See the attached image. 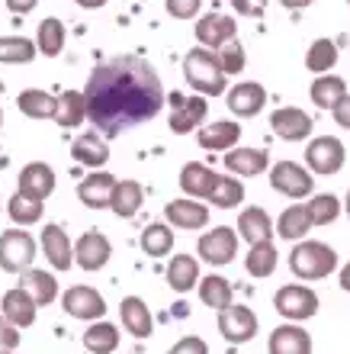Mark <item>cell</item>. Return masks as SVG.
<instances>
[{
	"label": "cell",
	"mask_w": 350,
	"mask_h": 354,
	"mask_svg": "<svg viewBox=\"0 0 350 354\" xmlns=\"http://www.w3.org/2000/svg\"><path fill=\"white\" fill-rule=\"evenodd\" d=\"M84 100H87V120L97 126L103 139H113L122 129L155 120L167 97L157 71L145 58L116 55L93 68L84 87Z\"/></svg>",
	"instance_id": "obj_1"
},
{
	"label": "cell",
	"mask_w": 350,
	"mask_h": 354,
	"mask_svg": "<svg viewBox=\"0 0 350 354\" xmlns=\"http://www.w3.org/2000/svg\"><path fill=\"white\" fill-rule=\"evenodd\" d=\"M184 77L186 84L193 87L196 93H203V97H222V91H225V71H222L215 52H209V48L186 52Z\"/></svg>",
	"instance_id": "obj_2"
},
{
	"label": "cell",
	"mask_w": 350,
	"mask_h": 354,
	"mask_svg": "<svg viewBox=\"0 0 350 354\" xmlns=\"http://www.w3.org/2000/svg\"><path fill=\"white\" fill-rule=\"evenodd\" d=\"M338 268V252L324 242H295L289 252V270L299 280H324Z\"/></svg>",
	"instance_id": "obj_3"
},
{
	"label": "cell",
	"mask_w": 350,
	"mask_h": 354,
	"mask_svg": "<svg viewBox=\"0 0 350 354\" xmlns=\"http://www.w3.org/2000/svg\"><path fill=\"white\" fill-rule=\"evenodd\" d=\"M273 309L289 322H305L318 313V293L305 283H286L273 297Z\"/></svg>",
	"instance_id": "obj_4"
},
{
	"label": "cell",
	"mask_w": 350,
	"mask_h": 354,
	"mask_svg": "<svg viewBox=\"0 0 350 354\" xmlns=\"http://www.w3.org/2000/svg\"><path fill=\"white\" fill-rule=\"evenodd\" d=\"M36 258V239L23 229H7L0 235V268L7 274H23L32 268Z\"/></svg>",
	"instance_id": "obj_5"
},
{
	"label": "cell",
	"mask_w": 350,
	"mask_h": 354,
	"mask_svg": "<svg viewBox=\"0 0 350 354\" xmlns=\"http://www.w3.org/2000/svg\"><path fill=\"white\" fill-rule=\"evenodd\" d=\"M270 187L277 194L289 196V200H302V196H312L315 177H312V171L295 165V161H277L270 168Z\"/></svg>",
	"instance_id": "obj_6"
},
{
	"label": "cell",
	"mask_w": 350,
	"mask_h": 354,
	"mask_svg": "<svg viewBox=\"0 0 350 354\" xmlns=\"http://www.w3.org/2000/svg\"><path fill=\"white\" fill-rule=\"evenodd\" d=\"M206 113H209V100H203V93L196 97L171 93V132L174 136H190V132L203 129Z\"/></svg>",
	"instance_id": "obj_7"
},
{
	"label": "cell",
	"mask_w": 350,
	"mask_h": 354,
	"mask_svg": "<svg viewBox=\"0 0 350 354\" xmlns=\"http://www.w3.org/2000/svg\"><path fill=\"white\" fill-rule=\"evenodd\" d=\"M344 158H347V151H344V142L334 139V136H318V139L309 142V149H305V165L312 174H338L344 168Z\"/></svg>",
	"instance_id": "obj_8"
},
{
	"label": "cell",
	"mask_w": 350,
	"mask_h": 354,
	"mask_svg": "<svg viewBox=\"0 0 350 354\" xmlns=\"http://www.w3.org/2000/svg\"><path fill=\"white\" fill-rule=\"evenodd\" d=\"M61 309H65L71 319H81V322H100L106 316V299L97 293L93 287H68L65 297H61Z\"/></svg>",
	"instance_id": "obj_9"
},
{
	"label": "cell",
	"mask_w": 350,
	"mask_h": 354,
	"mask_svg": "<svg viewBox=\"0 0 350 354\" xmlns=\"http://www.w3.org/2000/svg\"><path fill=\"white\" fill-rule=\"evenodd\" d=\"M196 252H200V258H203L206 264H212V268H222V264L235 261V254H238V232H231L229 225L209 229V232L200 239Z\"/></svg>",
	"instance_id": "obj_10"
},
{
	"label": "cell",
	"mask_w": 350,
	"mask_h": 354,
	"mask_svg": "<svg viewBox=\"0 0 350 354\" xmlns=\"http://www.w3.org/2000/svg\"><path fill=\"white\" fill-rule=\"evenodd\" d=\"M257 328H260V322L248 306H235V303H231L229 309L219 313V332L229 345H244V342H251V338L257 335Z\"/></svg>",
	"instance_id": "obj_11"
},
{
	"label": "cell",
	"mask_w": 350,
	"mask_h": 354,
	"mask_svg": "<svg viewBox=\"0 0 350 354\" xmlns=\"http://www.w3.org/2000/svg\"><path fill=\"white\" fill-rule=\"evenodd\" d=\"M55 190V171L48 168L46 161H29L26 168L17 177V194L29 196V200H42L46 203Z\"/></svg>",
	"instance_id": "obj_12"
},
{
	"label": "cell",
	"mask_w": 350,
	"mask_h": 354,
	"mask_svg": "<svg viewBox=\"0 0 350 354\" xmlns=\"http://www.w3.org/2000/svg\"><path fill=\"white\" fill-rule=\"evenodd\" d=\"M270 126H273V136H280L283 142H302L312 136V116L299 106H280L270 116Z\"/></svg>",
	"instance_id": "obj_13"
},
{
	"label": "cell",
	"mask_w": 350,
	"mask_h": 354,
	"mask_svg": "<svg viewBox=\"0 0 350 354\" xmlns=\"http://www.w3.org/2000/svg\"><path fill=\"white\" fill-rule=\"evenodd\" d=\"M113 258V245L103 232H84L74 245V264L84 270H100Z\"/></svg>",
	"instance_id": "obj_14"
},
{
	"label": "cell",
	"mask_w": 350,
	"mask_h": 354,
	"mask_svg": "<svg viewBox=\"0 0 350 354\" xmlns=\"http://www.w3.org/2000/svg\"><path fill=\"white\" fill-rule=\"evenodd\" d=\"M164 216L174 229L196 232V229H203V225L209 223V206L196 203L193 196H184V200H171V203L164 206Z\"/></svg>",
	"instance_id": "obj_15"
},
{
	"label": "cell",
	"mask_w": 350,
	"mask_h": 354,
	"mask_svg": "<svg viewBox=\"0 0 350 354\" xmlns=\"http://www.w3.org/2000/svg\"><path fill=\"white\" fill-rule=\"evenodd\" d=\"M229 110L235 113V116H244V120H251V116H257L264 106H267V91H264V84H257V81H241V84H235L229 91Z\"/></svg>",
	"instance_id": "obj_16"
},
{
	"label": "cell",
	"mask_w": 350,
	"mask_h": 354,
	"mask_svg": "<svg viewBox=\"0 0 350 354\" xmlns=\"http://www.w3.org/2000/svg\"><path fill=\"white\" fill-rule=\"evenodd\" d=\"M238 32V23L225 13H206L203 19H196V42L206 48H219L231 42Z\"/></svg>",
	"instance_id": "obj_17"
},
{
	"label": "cell",
	"mask_w": 350,
	"mask_h": 354,
	"mask_svg": "<svg viewBox=\"0 0 350 354\" xmlns=\"http://www.w3.org/2000/svg\"><path fill=\"white\" fill-rule=\"evenodd\" d=\"M116 177L106 174V171H93L90 177H84L81 184H77V196H81V203L87 209H106L113 200V190H116Z\"/></svg>",
	"instance_id": "obj_18"
},
{
	"label": "cell",
	"mask_w": 350,
	"mask_h": 354,
	"mask_svg": "<svg viewBox=\"0 0 350 354\" xmlns=\"http://www.w3.org/2000/svg\"><path fill=\"white\" fill-rule=\"evenodd\" d=\"M270 354H312V335L305 332L299 322H286L277 326L267 342Z\"/></svg>",
	"instance_id": "obj_19"
},
{
	"label": "cell",
	"mask_w": 350,
	"mask_h": 354,
	"mask_svg": "<svg viewBox=\"0 0 350 354\" xmlns=\"http://www.w3.org/2000/svg\"><path fill=\"white\" fill-rule=\"evenodd\" d=\"M0 313H3L17 328H29L32 322H36L39 303L29 297L23 287H13V290L3 293V299H0Z\"/></svg>",
	"instance_id": "obj_20"
},
{
	"label": "cell",
	"mask_w": 350,
	"mask_h": 354,
	"mask_svg": "<svg viewBox=\"0 0 350 354\" xmlns=\"http://www.w3.org/2000/svg\"><path fill=\"white\" fill-rule=\"evenodd\" d=\"M42 252L55 270H71L74 264V245L61 225H46L42 229Z\"/></svg>",
	"instance_id": "obj_21"
},
{
	"label": "cell",
	"mask_w": 350,
	"mask_h": 354,
	"mask_svg": "<svg viewBox=\"0 0 350 354\" xmlns=\"http://www.w3.org/2000/svg\"><path fill=\"white\" fill-rule=\"evenodd\" d=\"M196 142L206 151H231V149H238V142H241V126L231 120H219L196 132Z\"/></svg>",
	"instance_id": "obj_22"
},
{
	"label": "cell",
	"mask_w": 350,
	"mask_h": 354,
	"mask_svg": "<svg viewBox=\"0 0 350 354\" xmlns=\"http://www.w3.org/2000/svg\"><path fill=\"white\" fill-rule=\"evenodd\" d=\"M119 319H122V328L135 338H148L155 332V319H151V309L142 297H126L119 303Z\"/></svg>",
	"instance_id": "obj_23"
},
{
	"label": "cell",
	"mask_w": 350,
	"mask_h": 354,
	"mask_svg": "<svg viewBox=\"0 0 350 354\" xmlns=\"http://www.w3.org/2000/svg\"><path fill=\"white\" fill-rule=\"evenodd\" d=\"M215 184H219V174L212 168H206V165H200V161H190L180 171V190L186 196H193V200H209Z\"/></svg>",
	"instance_id": "obj_24"
},
{
	"label": "cell",
	"mask_w": 350,
	"mask_h": 354,
	"mask_svg": "<svg viewBox=\"0 0 350 354\" xmlns=\"http://www.w3.org/2000/svg\"><path fill=\"white\" fill-rule=\"evenodd\" d=\"M71 158L77 161V165H84V168H103L106 161H110V149H106V142H103L100 132H84V136H77L71 145Z\"/></svg>",
	"instance_id": "obj_25"
},
{
	"label": "cell",
	"mask_w": 350,
	"mask_h": 354,
	"mask_svg": "<svg viewBox=\"0 0 350 354\" xmlns=\"http://www.w3.org/2000/svg\"><path fill=\"white\" fill-rule=\"evenodd\" d=\"M225 168L235 177H257L270 168V155L264 149H231L225 151Z\"/></svg>",
	"instance_id": "obj_26"
},
{
	"label": "cell",
	"mask_w": 350,
	"mask_h": 354,
	"mask_svg": "<svg viewBox=\"0 0 350 354\" xmlns=\"http://www.w3.org/2000/svg\"><path fill=\"white\" fill-rule=\"evenodd\" d=\"M238 235L248 245L270 242V235H273V223H270L267 209H260V206H248V209H241V216H238Z\"/></svg>",
	"instance_id": "obj_27"
},
{
	"label": "cell",
	"mask_w": 350,
	"mask_h": 354,
	"mask_svg": "<svg viewBox=\"0 0 350 354\" xmlns=\"http://www.w3.org/2000/svg\"><path fill=\"white\" fill-rule=\"evenodd\" d=\"M200 261H196L193 254H174L171 264H167V283L171 290L177 293H190V290L200 283Z\"/></svg>",
	"instance_id": "obj_28"
},
{
	"label": "cell",
	"mask_w": 350,
	"mask_h": 354,
	"mask_svg": "<svg viewBox=\"0 0 350 354\" xmlns=\"http://www.w3.org/2000/svg\"><path fill=\"white\" fill-rule=\"evenodd\" d=\"M17 106L23 116H29V120H55L58 113V97H52V93L39 91V87H29V91H23L17 97Z\"/></svg>",
	"instance_id": "obj_29"
},
{
	"label": "cell",
	"mask_w": 350,
	"mask_h": 354,
	"mask_svg": "<svg viewBox=\"0 0 350 354\" xmlns=\"http://www.w3.org/2000/svg\"><path fill=\"white\" fill-rule=\"evenodd\" d=\"M309 229H312V216H309V206L305 203L286 206L283 213H280V219H277V232H280V239H286V242H299V239H305Z\"/></svg>",
	"instance_id": "obj_30"
},
{
	"label": "cell",
	"mask_w": 350,
	"mask_h": 354,
	"mask_svg": "<svg viewBox=\"0 0 350 354\" xmlns=\"http://www.w3.org/2000/svg\"><path fill=\"white\" fill-rule=\"evenodd\" d=\"M309 97H312L315 106L334 110V106L347 97V84H344V77H338V75H318L312 81V87H309Z\"/></svg>",
	"instance_id": "obj_31"
},
{
	"label": "cell",
	"mask_w": 350,
	"mask_h": 354,
	"mask_svg": "<svg viewBox=\"0 0 350 354\" xmlns=\"http://www.w3.org/2000/svg\"><path fill=\"white\" fill-rule=\"evenodd\" d=\"M145 203V190H142L139 180H119L116 190H113V200H110V209L119 219H132V216L142 209Z\"/></svg>",
	"instance_id": "obj_32"
},
{
	"label": "cell",
	"mask_w": 350,
	"mask_h": 354,
	"mask_svg": "<svg viewBox=\"0 0 350 354\" xmlns=\"http://www.w3.org/2000/svg\"><path fill=\"white\" fill-rule=\"evenodd\" d=\"M19 287L26 290V293L36 299L39 306H48V303H55V299H58V280L52 277L48 270H36V268L23 270Z\"/></svg>",
	"instance_id": "obj_33"
},
{
	"label": "cell",
	"mask_w": 350,
	"mask_h": 354,
	"mask_svg": "<svg viewBox=\"0 0 350 354\" xmlns=\"http://www.w3.org/2000/svg\"><path fill=\"white\" fill-rule=\"evenodd\" d=\"M200 299H203V306L222 313V309H229L235 303V290H231V283L225 277L209 274V277L200 280Z\"/></svg>",
	"instance_id": "obj_34"
},
{
	"label": "cell",
	"mask_w": 350,
	"mask_h": 354,
	"mask_svg": "<svg viewBox=\"0 0 350 354\" xmlns=\"http://www.w3.org/2000/svg\"><path fill=\"white\" fill-rule=\"evenodd\" d=\"M39 46L26 36H0V65H29L36 62Z\"/></svg>",
	"instance_id": "obj_35"
},
{
	"label": "cell",
	"mask_w": 350,
	"mask_h": 354,
	"mask_svg": "<svg viewBox=\"0 0 350 354\" xmlns=\"http://www.w3.org/2000/svg\"><path fill=\"white\" fill-rule=\"evenodd\" d=\"M87 120V100H84V91H65L58 97V113L55 122L61 129H74Z\"/></svg>",
	"instance_id": "obj_36"
},
{
	"label": "cell",
	"mask_w": 350,
	"mask_h": 354,
	"mask_svg": "<svg viewBox=\"0 0 350 354\" xmlns=\"http://www.w3.org/2000/svg\"><path fill=\"white\" fill-rule=\"evenodd\" d=\"M244 268H248L251 277H270L277 270V245L273 242H257L248 248V258H244Z\"/></svg>",
	"instance_id": "obj_37"
},
{
	"label": "cell",
	"mask_w": 350,
	"mask_h": 354,
	"mask_svg": "<svg viewBox=\"0 0 350 354\" xmlns=\"http://www.w3.org/2000/svg\"><path fill=\"white\" fill-rule=\"evenodd\" d=\"M36 46L46 58H58L61 48H65V23L55 17L42 19V23H39V32H36Z\"/></svg>",
	"instance_id": "obj_38"
},
{
	"label": "cell",
	"mask_w": 350,
	"mask_h": 354,
	"mask_svg": "<svg viewBox=\"0 0 350 354\" xmlns=\"http://www.w3.org/2000/svg\"><path fill=\"white\" fill-rule=\"evenodd\" d=\"M84 348L90 354H113L119 348V328L110 326V322H93L84 332Z\"/></svg>",
	"instance_id": "obj_39"
},
{
	"label": "cell",
	"mask_w": 350,
	"mask_h": 354,
	"mask_svg": "<svg viewBox=\"0 0 350 354\" xmlns=\"http://www.w3.org/2000/svg\"><path fill=\"white\" fill-rule=\"evenodd\" d=\"M334 65H338V46L331 39H315L309 52H305V68L312 75H328Z\"/></svg>",
	"instance_id": "obj_40"
},
{
	"label": "cell",
	"mask_w": 350,
	"mask_h": 354,
	"mask_svg": "<svg viewBox=\"0 0 350 354\" xmlns=\"http://www.w3.org/2000/svg\"><path fill=\"white\" fill-rule=\"evenodd\" d=\"M171 248H174V232H171V225L155 223L142 232V252L151 254V258H164V254H171Z\"/></svg>",
	"instance_id": "obj_41"
},
{
	"label": "cell",
	"mask_w": 350,
	"mask_h": 354,
	"mask_svg": "<svg viewBox=\"0 0 350 354\" xmlns=\"http://www.w3.org/2000/svg\"><path fill=\"white\" fill-rule=\"evenodd\" d=\"M7 213L17 225H36L39 219H42V213H46V203H42V200H29V196H23V194H13L10 196Z\"/></svg>",
	"instance_id": "obj_42"
},
{
	"label": "cell",
	"mask_w": 350,
	"mask_h": 354,
	"mask_svg": "<svg viewBox=\"0 0 350 354\" xmlns=\"http://www.w3.org/2000/svg\"><path fill=\"white\" fill-rule=\"evenodd\" d=\"M309 216H312V225H331L338 216H341V200L334 194H315L309 200Z\"/></svg>",
	"instance_id": "obj_43"
},
{
	"label": "cell",
	"mask_w": 350,
	"mask_h": 354,
	"mask_svg": "<svg viewBox=\"0 0 350 354\" xmlns=\"http://www.w3.org/2000/svg\"><path fill=\"white\" fill-rule=\"evenodd\" d=\"M241 200H244V184L238 177H219V184L209 196V203H215L219 209H235Z\"/></svg>",
	"instance_id": "obj_44"
},
{
	"label": "cell",
	"mask_w": 350,
	"mask_h": 354,
	"mask_svg": "<svg viewBox=\"0 0 350 354\" xmlns=\"http://www.w3.org/2000/svg\"><path fill=\"white\" fill-rule=\"evenodd\" d=\"M215 58H219V65H222V71H225V77H229V75H241V71H244V65H248V55H244V48H241L235 39L215 48Z\"/></svg>",
	"instance_id": "obj_45"
},
{
	"label": "cell",
	"mask_w": 350,
	"mask_h": 354,
	"mask_svg": "<svg viewBox=\"0 0 350 354\" xmlns=\"http://www.w3.org/2000/svg\"><path fill=\"white\" fill-rule=\"evenodd\" d=\"M164 7L174 19H193L203 7V0H164Z\"/></svg>",
	"instance_id": "obj_46"
},
{
	"label": "cell",
	"mask_w": 350,
	"mask_h": 354,
	"mask_svg": "<svg viewBox=\"0 0 350 354\" xmlns=\"http://www.w3.org/2000/svg\"><path fill=\"white\" fill-rule=\"evenodd\" d=\"M19 345V328L0 313V351H13Z\"/></svg>",
	"instance_id": "obj_47"
},
{
	"label": "cell",
	"mask_w": 350,
	"mask_h": 354,
	"mask_svg": "<svg viewBox=\"0 0 350 354\" xmlns=\"http://www.w3.org/2000/svg\"><path fill=\"white\" fill-rule=\"evenodd\" d=\"M167 354H209V345H206L203 338H196V335H186V338H180L174 348Z\"/></svg>",
	"instance_id": "obj_48"
},
{
	"label": "cell",
	"mask_w": 350,
	"mask_h": 354,
	"mask_svg": "<svg viewBox=\"0 0 350 354\" xmlns=\"http://www.w3.org/2000/svg\"><path fill=\"white\" fill-rule=\"evenodd\" d=\"M231 7L241 17H264L267 13V0H231Z\"/></svg>",
	"instance_id": "obj_49"
},
{
	"label": "cell",
	"mask_w": 350,
	"mask_h": 354,
	"mask_svg": "<svg viewBox=\"0 0 350 354\" xmlns=\"http://www.w3.org/2000/svg\"><path fill=\"white\" fill-rule=\"evenodd\" d=\"M334 122H338V126H344V129H350V93L347 97H344L341 103H338V106H334Z\"/></svg>",
	"instance_id": "obj_50"
},
{
	"label": "cell",
	"mask_w": 350,
	"mask_h": 354,
	"mask_svg": "<svg viewBox=\"0 0 350 354\" xmlns=\"http://www.w3.org/2000/svg\"><path fill=\"white\" fill-rule=\"evenodd\" d=\"M39 0H7V10L10 13H17V17H23V13H29V10H36Z\"/></svg>",
	"instance_id": "obj_51"
},
{
	"label": "cell",
	"mask_w": 350,
	"mask_h": 354,
	"mask_svg": "<svg viewBox=\"0 0 350 354\" xmlns=\"http://www.w3.org/2000/svg\"><path fill=\"white\" fill-rule=\"evenodd\" d=\"M286 10H305V7H312L315 0H280Z\"/></svg>",
	"instance_id": "obj_52"
},
{
	"label": "cell",
	"mask_w": 350,
	"mask_h": 354,
	"mask_svg": "<svg viewBox=\"0 0 350 354\" xmlns=\"http://www.w3.org/2000/svg\"><path fill=\"white\" fill-rule=\"evenodd\" d=\"M74 3H77V7H84V10H100L106 0H74Z\"/></svg>",
	"instance_id": "obj_53"
},
{
	"label": "cell",
	"mask_w": 350,
	"mask_h": 354,
	"mask_svg": "<svg viewBox=\"0 0 350 354\" xmlns=\"http://www.w3.org/2000/svg\"><path fill=\"white\" fill-rule=\"evenodd\" d=\"M341 290L344 293H350V264H344L341 268Z\"/></svg>",
	"instance_id": "obj_54"
},
{
	"label": "cell",
	"mask_w": 350,
	"mask_h": 354,
	"mask_svg": "<svg viewBox=\"0 0 350 354\" xmlns=\"http://www.w3.org/2000/svg\"><path fill=\"white\" fill-rule=\"evenodd\" d=\"M344 209H347V216H350V190H347V203H344Z\"/></svg>",
	"instance_id": "obj_55"
},
{
	"label": "cell",
	"mask_w": 350,
	"mask_h": 354,
	"mask_svg": "<svg viewBox=\"0 0 350 354\" xmlns=\"http://www.w3.org/2000/svg\"><path fill=\"white\" fill-rule=\"evenodd\" d=\"M0 126H3V110H0Z\"/></svg>",
	"instance_id": "obj_56"
},
{
	"label": "cell",
	"mask_w": 350,
	"mask_h": 354,
	"mask_svg": "<svg viewBox=\"0 0 350 354\" xmlns=\"http://www.w3.org/2000/svg\"><path fill=\"white\" fill-rule=\"evenodd\" d=\"M0 354H17V351H0Z\"/></svg>",
	"instance_id": "obj_57"
},
{
	"label": "cell",
	"mask_w": 350,
	"mask_h": 354,
	"mask_svg": "<svg viewBox=\"0 0 350 354\" xmlns=\"http://www.w3.org/2000/svg\"><path fill=\"white\" fill-rule=\"evenodd\" d=\"M347 3H350V0H347Z\"/></svg>",
	"instance_id": "obj_58"
}]
</instances>
